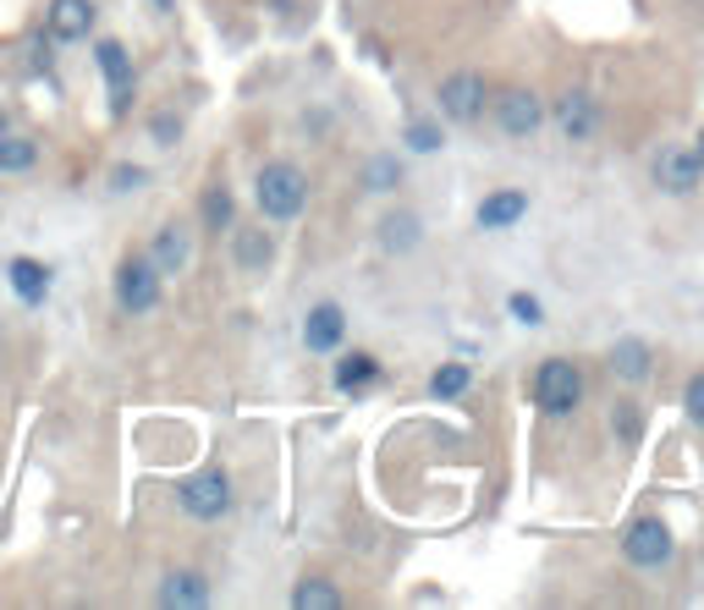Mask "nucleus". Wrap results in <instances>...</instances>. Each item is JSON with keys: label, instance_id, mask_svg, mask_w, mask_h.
Here are the masks:
<instances>
[{"label": "nucleus", "instance_id": "f257e3e1", "mask_svg": "<svg viewBox=\"0 0 704 610\" xmlns=\"http://www.w3.org/2000/svg\"><path fill=\"white\" fill-rule=\"evenodd\" d=\"M253 199H259V210L270 221H297L303 204H308V182H303V171L292 160H270L259 171V182H253Z\"/></svg>", "mask_w": 704, "mask_h": 610}, {"label": "nucleus", "instance_id": "f03ea898", "mask_svg": "<svg viewBox=\"0 0 704 610\" xmlns=\"http://www.w3.org/2000/svg\"><path fill=\"white\" fill-rule=\"evenodd\" d=\"M534 402H540L550 418H567V413L583 402V374H578L567 358H545L540 374H534Z\"/></svg>", "mask_w": 704, "mask_h": 610}, {"label": "nucleus", "instance_id": "7ed1b4c3", "mask_svg": "<svg viewBox=\"0 0 704 610\" xmlns=\"http://www.w3.org/2000/svg\"><path fill=\"white\" fill-rule=\"evenodd\" d=\"M182 511H188V517H198V522L226 517V511H231V478H226L220 467L193 473V478L182 484Z\"/></svg>", "mask_w": 704, "mask_h": 610}, {"label": "nucleus", "instance_id": "20e7f679", "mask_svg": "<svg viewBox=\"0 0 704 610\" xmlns=\"http://www.w3.org/2000/svg\"><path fill=\"white\" fill-rule=\"evenodd\" d=\"M116 303H122L127 314H149V308L160 303V275H155L149 259H127V264L116 270Z\"/></svg>", "mask_w": 704, "mask_h": 610}, {"label": "nucleus", "instance_id": "39448f33", "mask_svg": "<svg viewBox=\"0 0 704 610\" xmlns=\"http://www.w3.org/2000/svg\"><path fill=\"white\" fill-rule=\"evenodd\" d=\"M441 116L446 122H479L485 116V78L479 72H457V78H446L441 83Z\"/></svg>", "mask_w": 704, "mask_h": 610}, {"label": "nucleus", "instance_id": "423d86ee", "mask_svg": "<svg viewBox=\"0 0 704 610\" xmlns=\"http://www.w3.org/2000/svg\"><path fill=\"white\" fill-rule=\"evenodd\" d=\"M622 550H627L633 566H666V561H671V528H666L660 517H638V522L627 528Z\"/></svg>", "mask_w": 704, "mask_h": 610}, {"label": "nucleus", "instance_id": "0eeeda50", "mask_svg": "<svg viewBox=\"0 0 704 610\" xmlns=\"http://www.w3.org/2000/svg\"><path fill=\"white\" fill-rule=\"evenodd\" d=\"M94 67H100V78L111 83V116H127V105H133V61H127V50H122L116 39H105V45L94 50Z\"/></svg>", "mask_w": 704, "mask_h": 610}, {"label": "nucleus", "instance_id": "6e6552de", "mask_svg": "<svg viewBox=\"0 0 704 610\" xmlns=\"http://www.w3.org/2000/svg\"><path fill=\"white\" fill-rule=\"evenodd\" d=\"M496 122H501L507 138H529V133L545 122V105H540L534 89H507V94L496 100Z\"/></svg>", "mask_w": 704, "mask_h": 610}, {"label": "nucleus", "instance_id": "1a4fd4ad", "mask_svg": "<svg viewBox=\"0 0 704 610\" xmlns=\"http://www.w3.org/2000/svg\"><path fill=\"white\" fill-rule=\"evenodd\" d=\"M655 182L666 188V193H693L699 188V160H693V149H682V144H666L660 155H655Z\"/></svg>", "mask_w": 704, "mask_h": 610}, {"label": "nucleus", "instance_id": "9d476101", "mask_svg": "<svg viewBox=\"0 0 704 610\" xmlns=\"http://www.w3.org/2000/svg\"><path fill=\"white\" fill-rule=\"evenodd\" d=\"M94 29V0H50V39L78 45Z\"/></svg>", "mask_w": 704, "mask_h": 610}, {"label": "nucleus", "instance_id": "9b49d317", "mask_svg": "<svg viewBox=\"0 0 704 610\" xmlns=\"http://www.w3.org/2000/svg\"><path fill=\"white\" fill-rule=\"evenodd\" d=\"M341 336H347V319H341L336 303H319V308L303 319V347H308V352H330V347H341Z\"/></svg>", "mask_w": 704, "mask_h": 610}, {"label": "nucleus", "instance_id": "f8f14e48", "mask_svg": "<svg viewBox=\"0 0 704 610\" xmlns=\"http://www.w3.org/2000/svg\"><path fill=\"white\" fill-rule=\"evenodd\" d=\"M529 215V199L518 193V188H507V193H490L485 204H479V226L485 231H507V226H518Z\"/></svg>", "mask_w": 704, "mask_h": 610}, {"label": "nucleus", "instance_id": "ddd939ff", "mask_svg": "<svg viewBox=\"0 0 704 610\" xmlns=\"http://www.w3.org/2000/svg\"><path fill=\"white\" fill-rule=\"evenodd\" d=\"M556 122H561V133L572 138V144H583V138H594V100L589 94H567L561 105H556Z\"/></svg>", "mask_w": 704, "mask_h": 610}, {"label": "nucleus", "instance_id": "4468645a", "mask_svg": "<svg viewBox=\"0 0 704 610\" xmlns=\"http://www.w3.org/2000/svg\"><path fill=\"white\" fill-rule=\"evenodd\" d=\"M12 292H18L29 308H39V303L50 297V270H45L39 259H12Z\"/></svg>", "mask_w": 704, "mask_h": 610}, {"label": "nucleus", "instance_id": "2eb2a0df", "mask_svg": "<svg viewBox=\"0 0 704 610\" xmlns=\"http://www.w3.org/2000/svg\"><path fill=\"white\" fill-rule=\"evenodd\" d=\"M204 599H209V588H204L198 572H171L160 583V605H171V610H198Z\"/></svg>", "mask_w": 704, "mask_h": 610}, {"label": "nucleus", "instance_id": "dca6fc26", "mask_svg": "<svg viewBox=\"0 0 704 610\" xmlns=\"http://www.w3.org/2000/svg\"><path fill=\"white\" fill-rule=\"evenodd\" d=\"M149 264H155V275H177L188 264V231L182 226H166L155 237V248H149Z\"/></svg>", "mask_w": 704, "mask_h": 610}, {"label": "nucleus", "instance_id": "f3484780", "mask_svg": "<svg viewBox=\"0 0 704 610\" xmlns=\"http://www.w3.org/2000/svg\"><path fill=\"white\" fill-rule=\"evenodd\" d=\"M611 374H616V380H627V385L649 380V347H644L638 336L616 341V347H611Z\"/></svg>", "mask_w": 704, "mask_h": 610}, {"label": "nucleus", "instance_id": "a211bd4d", "mask_svg": "<svg viewBox=\"0 0 704 610\" xmlns=\"http://www.w3.org/2000/svg\"><path fill=\"white\" fill-rule=\"evenodd\" d=\"M375 374H381V363H375L370 352H352V358L336 363V391H364Z\"/></svg>", "mask_w": 704, "mask_h": 610}, {"label": "nucleus", "instance_id": "6ab92c4d", "mask_svg": "<svg viewBox=\"0 0 704 610\" xmlns=\"http://www.w3.org/2000/svg\"><path fill=\"white\" fill-rule=\"evenodd\" d=\"M231 253H237V264H242V270H264V264L275 259V248H270V237H264V231H237Z\"/></svg>", "mask_w": 704, "mask_h": 610}, {"label": "nucleus", "instance_id": "aec40b11", "mask_svg": "<svg viewBox=\"0 0 704 610\" xmlns=\"http://www.w3.org/2000/svg\"><path fill=\"white\" fill-rule=\"evenodd\" d=\"M34 160H39V149H34L29 138H18V133L0 127V171H29Z\"/></svg>", "mask_w": 704, "mask_h": 610}, {"label": "nucleus", "instance_id": "412c9836", "mask_svg": "<svg viewBox=\"0 0 704 610\" xmlns=\"http://www.w3.org/2000/svg\"><path fill=\"white\" fill-rule=\"evenodd\" d=\"M292 605H297V610H336V605H341V594H336L330 583H319V577H308V583H297V594H292Z\"/></svg>", "mask_w": 704, "mask_h": 610}, {"label": "nucleus", "instance_id": "4be33fe9", "mask_svg": "<svg viewBox=\"0 0 704 610\" xmlns=\"http://www.w3.org/2000/svg\"><path fill=\"white\" fill-rule=\"evenodd\" d=\"M204 226L209 231H231V193L226 188H209L204 193Z\"/></svg>", "mask_w": 704, "mask_h": 610}, {"label": "nucleus", "instance_id": "5701e85b", "mask_svg": "<svg viewBox=\"0 0 704 610\" xmlns=\"http://www.w3.org/2000/svg\"><path fill=\"white\" fill-rule=\"evenodd\" d=\"M381 242H386L391 253H397V248H413V242H419V221H413V215H391V221L381 226Z\"/></svg>", "mask_w": 704, "mask_h": 610}, {"label": "nucleus", "instance_id": "b1692460", "mask_svg": "<svg viewBox=\"0 0 704 610\" xmlns=\"http://www.w3.org/2000/svg\"><path fill=\"white\" fill-rule=\"evenodd\" d=\"M430 391H435V396H463V391H468V369H463V363H446V369H435Z\"/></svg>", "mask_w": 704, "mask_h": 610}, {"label": "nucleus", "instance_id": "393cba45", "mask_svg": "<svg viewBox=\"0 0 704 610\" xmlns=\"http://www.w3.org/2000/svg\"><path fill=\"white\" fill-rule=\"evenodd\" d=\"M397 182H402V166H397V160H391V155H386V160H375V166H370V188H375V193H391V188H397Z\"/></svg>", "mask_w": 704, "mask_h": 610}, {"label": "nucleus", "instance_id": "a878e982", "mask_svg": "<svg viewBox=\"0 0 704 610\" xmlns=\"http://www.w3.org/2000/svg\"><path fill=\"white\" fill-rule=\"evenodd\" d=\"M408 144H413L419 155H430V149H441V127H435V122H413V127H408Z\"/></svg>", "mask_w": 704, "mask_h": 610}, {"label": "nucleus", "instance_id": "bb28decb", "mask_svg": "<svg viewBox=\"0 0 704 610\" xmlns=\"http://www.w3.org/2000/svg\"><path fill=\"white\" fill-rule=\"evenodd\" d=\"M682 407H688V418H693V423H704V374H693V380H688Z\"/></svg>", "mask_w": 704, "mask_h": 610}, {"label": "nucleus", "instance_id": "cd10ccee", "mask_svg": "<svg viewBox=\"0 0 704 610\" xmlns=\"http://www.w3.org/2000/svg\"><path fill=\"white\" fill-rule=\"evenodd\" d=\"M138 182H144V171H138V166H116V171H111V188H116V193H133Z\"/></svg>", "mask_w": 704, "mask_h": 610}, {"label": "nucleus", "instance_id": "c85d7f7f", "mask_svg": "<svg viewBox=\"0 0 704 610\" xmlns=\"http://www.w3.org/2000/svg\"><path fill=\"white\" fill-rule=\"evenodd\" d=\"M512 314H518L523 325H540V303H534L529 292H512Z\"/></svg>", "mask_w": 704, "mask_h": 610}, {"label": "nucleus", "instance_id": "c756f323", "mask_svg": "<svg viewBox=\"0 0 704 610\" xmlns=\"http://www.w3.org/2000/svg\"><path fill=\"white\" fill-rule=\"evenodd\" d=\"M611 423H616V434H622V440H638V413H633V407H616V413H611Z\"/></svg>", "mask_w": 704, "mask_h": 610}, {"label": "nucleus", "instance_id": "7c9ffc66", "mask_svg": "<svg viewBox=\"0 0 704 610\" xmlns=\"http://www.w3.org/2000/svg\"><path fill=\"white\" fill-rule=\"evenodd\" d=\"M149 133H155L160 144H171V138H177V116H155V127H149Z\"/></svg>", "mask_w": 704, "mask_h": 610}, {"label": "nucleus", "instance_id": "2f4dec72", "mask_svg": "<svg viewBox=\"0 0 704 610\" xmlns=\"http://www.w3.org/2000/svg\"><path fill=\"white\" fill-rule=\"evenodd\" d=\"M693 160H699V171H704V133H699V149H693Z\"/></svg>", "mask_w": 704, "mask_h": 610}, {"label": "nucleus", "instance_id": "473e14b6", "mask_svg": "<svg viewBox=\"0 0 704 610\" xmlns=\"http://www.w3.org/2000/svg\"><path fill=\"white\" fill-rule=\"evenodd\" d=\"M0 127H7V116H0Z\"/></svg>", "mask_w": 704, "mask_h": 610}]
</instances>
